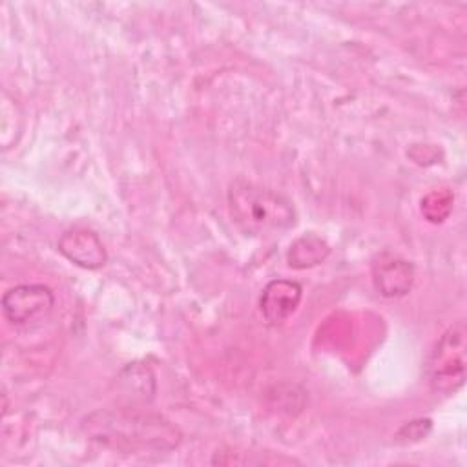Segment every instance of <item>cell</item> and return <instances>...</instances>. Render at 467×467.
Instances as JSON below:
<instances>
[{"label":"cell","mask_w":467,"mask_h":467,"mask_svg":"<svg viewBox=\"0 0 467 467\" xmlns=\"http://www.w3.org/2000/svg\"><path fill=\"white\" fill-rule=\"evenodd\" d=\"M91 440L119 451H171L181 443V431L159 414L131 410H97L84 420Z\"/></svg>","instance_id":"cell-1"},{"label":"cell","mask_w":467,"mask_h":467,"mask_svg":"<svg viewBox=\"0 0 467 467\" xmlns=\"http://www.w3.org/2000/svg\"><path fill=\"white\" fill-rule=\"evenodd\" d=\"M226 199L234 224L252 237L286 232L297 221L294 202L286 195L252 181H234L228 188Z\"/></svg>","instance_id":"cell-2"},{"label":"cell","mask_w":467,"mask_h":467,"mask_svg":"<svg viewBox=\"0 0 467 467\" xmlns=\"http://www.w3.org/2000/svg\"><path fill=\"white\" fill-rule=\"evenodd\" d=\"M467 330L460 319L451 325L436 341L427 361L429 385L436 394L451 396L460 390L465 379Z\"/></svg>","instance_id":"cell-3"},{"label":"cell","mask_w":467,"mask_h":467,"mask_svg":"<svg viewBox=\"0 0 467 467\" xmlns=\"http://www.w3.org/2000/svg\"><path fill=\"white\" fill-rule=\"evenodd\" d=\"M55 296L46 285H16L2 296L4 317L18 327L42 325L53 312Z\"/></svg>","instance_id":"cell-4"},{"label":"cell","mask_w":467,"mask_h":467,"mask_svg":"<svg viewBox=\"0 0 467 467\" xmlns=\"http://www.w3.org/2000/svg\"><path fill=\"white\" fill-rule=\"evenodd\" d=\"M303 288L290 279H272L261 292L259 308L265 321L272 327L283 325L299 306Z\"/></svg>","instance_id":"cell-5"},{"label":"cell","mask_w":467,"mask_h":467,"mask_svg":"<svg viewBox=\"0 0 467 467\" xmlns=\"http://www.w3.org/2000/svg\"><path fill=\"white\" fill-rule=\"evenodd\" d=\"M57 246L67 261L86 270H97L104 266L108 261V254L102 241L95 232L86 228H73L64 232Z\"/></svg>","instance_id":"cell-6"},{"label":"cell","mask_w":467,"mask_h":467,"mask_svg":"<svg viewBox=\"0 0 467 467\" xmlns=\"http://www.w3.org/2000/svg\"><path fill=\"white\" fill-rule=\"evenodd\" d=\"M414 281V268L409 261L381 254L372 265V283L376 290L385 297L405 296Z\"/></svg>","instance_id":"cell-7"},{"label":"cell","mask_w":467,"mask_h":467,"mask_svg":"<svg viewBox=\"0 0 467 467\" xmlns=\"http://www.w3.org/2000/svg\"><path fill=\"white\" fill-rule=\"evenodd\" d=\"M328 254H330V246L327 244L325 239L314 234H306L290 244L286 252V261L292 268L303 270V268H310L323 263Z\"/></svg>","instance_id":"cell-8"},{"label":"cell","mask_w":467,"mask_h":467,"mask_svg":"<svg viewBox=\"0 0 467 467\" xmlns=\"http://www.w3.org/2000/svg\"><path fill=\"white\" fill-rule=\"evenodd\" d=\"M452 208V193L447 190H434L421 199V213L431 223H441L447 219Z\"/></svg>","instance_id":"cell-9"}]
</instances>
